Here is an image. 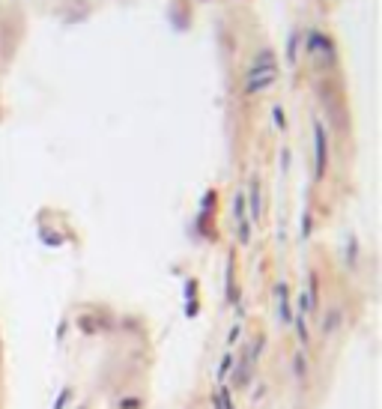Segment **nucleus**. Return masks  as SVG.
<instances>
[{
	"label": "nucleus",
	"instance_id": "nucleus-1",
	"mask_svg": "<svg viewBox=\"0 0 382 409\" xmlns=\"http://www.w3.org/2000/svg\"><path fill=\"white\" fill-rule=\"evenodd\" d=\"M278 78V63H275V54L266 48L254 57L251 69H248V78H245V93L254 96V93H263L266 87H272Z\"/></svg>",
	"mask_w": 382,
	"mask_h": 409
},
{
	"label": "nucleus",
	"instance_id": "nucleus-2",
	"mask_svg": "<svg viewBox=\"0 0 382 409\" xmlns=\"http://www.w3.org/2000/svg\"><path fill=\"white\" fill-rule=\"evenodd\" d=\"M305 45H308V54H311V57H320V60H323V66H335V60H338V54H335V42H332L326 33L311 30Z\"/></svg>",
	"mask_w": 382,
	"mask_h": 409
},
{
	"label": "nucleus",
	"instance_id": "nucleus-3",
	"mask_svg": "<svg viewBox=\"0 0 382 409\" xmlns=\"http://www.w3.org/2000/svg\"><path fill=\"white\" fill-rule=\"evenodd\" d=\"M329 164V135L323 123H314V176L323 179Z\"/></svg>",
	"mask_w": 382,
	"mask_h": 409
},
{
	"label": "nucleus",
	"instance_id": "nucleus-4",
	"mask_svg": "<svg viewBox=\"0 0 382 409\" xmlns=\"http://www.w3.org/2000/svg\"><path fill=\"white\" fill-rule=\"evenodd\" d=\"M275 299H278V323L281 326H290L293 323V305H290V290L287 284H275Z\"/></svg>",
	"mask_w": 382,
	"mask_h": 409
},
{
	"label": "nucleus",
	"instance_id": "nucleus-5",
	"mask_svg": "<svg viewBox=\"0 0 382 409\" xmlns=\"http://www.w3.org/2000/svg\"><path fill=\"white\" fill-rule=\"evenodd\" d=\"M230 374H233V383H236V389H245V386L251 383V377H254V365H251V359H248V350H242V356H239V365H236Z\"/></svg>",
	"mask_w": 382,
	"mask_h": 409
},
{
	"label": "nucleus",
	"instance_id": "nucleus-6",
	"mask_svg": "<svg viewBox=\"0 0 382 409\" xmlns=\"http://www.w3.org/2000/svg\"><path fill=\"white\" fill-rule=\"evenodd\" d=\"M248 209H251V221H260V182L251 179V191H248Z\"/></svg>",
	"mask_w": 382,
	"mask_h": 409
},
{
	"label": "nucleus",
	"instance_id": "nucleus-7",
	"mask_svg": "<svg viewBox=\"0 0 382 409\" xmlns=\"http://www.w3.org/2000/svg\"><path fill=\"white\" fill-rule=\"evenodd\" d=\"M212 401L218 404V409H236V404H233V395H230V389H227V386H221L218 392H212Z\"/></svg>",
	"mask_w": 382,
	"mask_h": 409
},
{
	"label": "nucleus",
	"instance_id": "nucleus-8",
	"mask_svg": "<svg viewBox=\"0 0 382 409\" xmlns=\"http://www.w3.org/2000/svg\"><path fill=\"white\" fill-rule=\"evenodd\" d=\"M338 326H341V311H338V308L326 311V320H323V335H332Z\"/></svg>",
	"mask_w": 382,
	"mask_h": 409
},
{
	"label": "nucleus",
	"instance_id": "nucleus-9",
	"mask_svg": "<svg viewBox=\"0 0 382 409\" xmlns=\"http://www.w3.org/2000/svg\"><path fill=\"white\" fill-rule=\"evenodd\" d=\"M293 374H296L299 380L308 374V359H305V350H299V353H296V359H293Z\"/></svg>",
	"mask_w": 382,
	"mask_h": 409
},
{
	"label": "nucleus",
	"instance_id": "nucleus-10",
	"mask_svg": "<svg viewBox=\"0 0 382 409\" xmlns=\"http://www.w3.org/2000/svg\"><path fill=\"white\" fill-rule=\"evenodd\" d=\"M233 215H236V224L245 221V194L242 191H236V197H233Z\"/></svg>",
	"mask_w": 382,
	"mask_h": 409
},
{
	"label": "nucleus",
	"instance_id": "nucleus-11",
	"mask_svg": "<svg viewBox=\"0 0 382 409\" xmlns=\"http://www.w3.org/2000/svg\"><path fill=\"white\" fill-rule=\"evenodd\" d=\"M230 371H233V356H230V353H227V356H224V359H221V368H218V380H221V383H224V380H227V377H230Z\"/></svg>",
	"mask_w": 382,
	"mask_h": 409
},
{
	"label": "nucleus",
	"instance_id": "nucleus-12",
	"mask_svg": "<svg viewBox=\"0 0 382 409\" xmlns=\"http://www.w3.org/2000/svg\"><path fill=\"white\" fill-rule=\"evenodd\" d=\"M296 48H299V36L293 33V36H290V42H287V63H290V66L296 63Z\"/></svg>",
	"mask_w": 382,
	"mask_h": 409
},
{
	"label": "nucleus",
	"instance_id": "nucleus-13",
	"mask_svg": "<svg viewBox=\"0 0 382 409\" xmlns=\"http://www.w3.org/2000/svg\"><path fill=\"white\" fill-rule=\"evenodd\" d=\"M272 120H275V129H281V132L287 129V120H284V108H281V105L272 108Z\"/></svg>",
	"mask_w": 382,
	"mask_h": 409
},
{
	"label": "nucleus",
	"instance_id": "nucleus-14",
	"mask_svg": "<svg viewBox=\"0 0 382 409\" xmlns=\"http://www.w3.org/2000/svg\"><path fill=\"white\" fill-rule=\"evenodd\" d=\"M239 338H242V326L236 323V326L230 329V335H227V347H236V344H239Z\"/></svg>",
	"mask_w": 382,
	"mask_h": 409
},
{
	"label": "nucleus",
	"instance_id": "nucleus-15",
	"mask_svg": "<svg viewBox=\"0 0 382 409\" xmlns=\"http://www.w3.org/2000/svg\"><path fill=\"white\" fill-rule=\"evenodd\" d=\"M69 398H72V389H63V392L57 395V401H54V409H63L69 404Z\"/></svg>",
	"mask_w": 382,
	"mask_h": 409
},
{
	"label": "nucleus",
	"instance_id": "nucleus-16",
	"mask_svg": "<svg viewBox=\"0 0 382 409\" xmlns=\"http://www.w3.org/2000/svg\"><path fill=\"white\" fill-rule=\"evenodd\" d=\"M311 227H314V218L305 212V215H302V239H308V236H311Z\"/></svg>",
	"mask_w": 382,
	"mask_h": 409
},
{
	"label": "nucleus",
	"instance_id": "nucleus-17",
	"mask_svg": "<svg viewBox=\"0 0 382 409\" xmlns=\"http://www.w3.org/2000/svg\"><path fill=\"white\" fill-rule=\"evenodd\" d=\"M347 263H350V266L356 263V239H353V236L347 239Z\"/></svg>",
	"mask_w": 382,
	"mask_h": 409
},
{
	"label": "nucleus",
	"instance_id": "nucleus-18",
	"mask_svg": "<svg viewBox=\"0 0 382 409\" xmlns=\"http://www.w3.org/2000/svg\"><path fill=\"white\" fill-rule=\"evenodd\" d=\"M137 407H140V401H137V398H126V401L120 404V409H137Z\"/></svg>",
	"mask_w": 382,
	"mask_h": 409
},
{
	"label": "nucleus",
	"instance_id": "nucleus-19",
	"mask_svg": "<svg viewBox=\"0 0 382 409\" xmlns=\"http://www.w3.org/2000/svg\"><path fill=\"white\" fill-rule=\"evenodd\" d=\"M209 409H218V404H215V401H212V407H209Z\"/></svg>",
	"mask_w": 382,
	"mask_h": 409
}]
</instances>
